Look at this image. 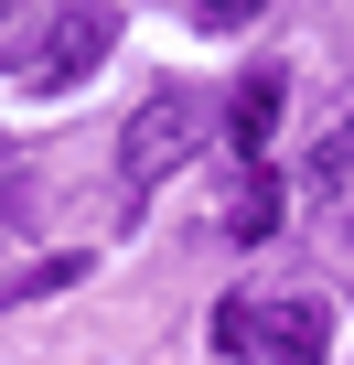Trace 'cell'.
<instances>
[{"instance_id":"9c48e42d","label":"cell","mask_w":354,"mask_h":365,"mask_svg":"<svg viewBox=\"0 0 354 365\" xmlns=\"http://www.w3.org/2000/svg\"><path fill=\"white\" fill-rule=\"evenodd\" d=\"M258 11H269V0H194V22H204V33H236V22H258Z\"/></svg>"},{"instance_id":"7a4b0ae2","label":"cell","mask_w":354,"mask_h":365,"mask_svg":"<svg viewBox=\"0 0 354 365\" xmlns=\"http://www.w3.org/2000/svg\"><path fill=\"white\" fill-rule=\"evenodd\" d=\"M108 43H118V0H54V22H43V43H33V86H86L97 65H108Z\"/></svg>"},{"instance_id":"5b68a950","label":"cell","mask_w":354,"mask_h":365,"mask_svg":"<svg viewBox=\"0 0 354 365\" xmlns=\"http://www.w3.org/2000/svg\"><path fill=\"white\" fill-rule=\"evenodd\" d=\"M236 172H247V182H236V215H226V226H236V247H258V237L279 226L290 194H279V172H258V161H236Z\"/></svg>"},{"instance_id":"277c9868","label":"cell","mask_w":354,"mask_h":365,"mask_svg":"<svg viewBox=\"0 0 354 365\" xmlns=\"http://www.w3.org/2000/svg\"><path fill=\"white\" fill-rule=\"evenodd\" d=\"M258 354L269 365H333V312L322 301H279L269 333H258Z\"/></svg>"},{"instance_id":"8992f818","label":"cell","mask_w":354,"mask_h":365,"mask_svg":"<svg viewBox=\"0 0 354 365\" xmlns=\"http://www.w3.org/2000/svg\"><path fill=\"white\" fill-rule=\"evenodd\" d=\"M76 279H86V258H76V247H65V258H33L22 279H0V312H22V301H43V290H76Z\"/></svg>"},{"instance_id":"52a82bcc","label":"cell","mask_w":354,"mask_h":365,"mask_svg":"<svg viewBox=\"0 0 354 365\" xmlns=\"http://www.w3.org/2000/svg\"><path fill=\"white\" fill-rule=\"evenodd\" d=\"M258 333H269V312H258V301H215V354H226V365H247V354H258Z\"/></svg>"},{"instance_id":"ba28073f","label":"cell","mask_w":354,"mask_h":365,"mask_svg":"<svg viewBox=\"0 0 354 365\" xmlns=\"http://www.w3.org/2000/svg\"><path fill=\"white\" fill-rule=\"evenodd\" d=\"M311 182H322V194H343V182H354V118H343V129L311 150Z\"/></svg>"},{"instance_id":"6da1fadb","label":"cell","mask_w":354,"mask_h":365,"mask_svg":"<svg viewBox=\"0 0 354 365\" xmlns=\"http://www.w3.org/2000/svg\"><path fill=\"white\" fill-rule=\"evenodd\" d=\"M215 140V97L204 86H150L118 129V172H129V194H150V182H172L194 150Z\"/></svg>"},{"instance_id":"3957f363","label":"cell","mask_w":354,"mask_h":365,"mask_svg":"<svg viewBox=\"0 0 354 365\" xmlns=\"http://www.w3.org/2000/svg\"><path fill=\"white\" fill-rule=\"evenodd\" d=\"M279 86H290V76H247V86L215 108V140H226L236 161H258V150H269V129H279Z\"/></svg>"}]
</instances>
